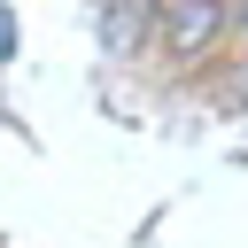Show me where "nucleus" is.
<instances>
[{
    "mask_svg": "<svg viewBox=\"0 0 248 248\" xmlns=\"http://www.w3.org/2000/svg\"><path fill=\"white\" fill-rule=\"evenodd\" d=\"M217 31H225V8L217 0H163V39L178 54H202Z\"/></svg>",
    "mask_w": 248,
    "mask_h": 248,
    "instance_id": "f257e3e1",
    "label": "nucleus"
},
{
    "mask_svg": "<svg viewBox=\"0 0 248 248\" xmlns=\"http://www.w3.org/2000/svg\"><path fill=\"white\" fill-rule=\"evenodd\" d=\"M140 23H147V0H116L108 23H101V46H108V54H132V46H140Z\"/></svg>",
    "mask_w": 248,
    "mask_h": 248,
    "instance_id": "f03ea898",
    "label": "nucleus"
},
{
    "mask_svg": "<svg viewBox=\"0 0 248 248\" xmlns=\"http://www.w3.org/2000/svg\"><path fill=\"white\" fill-rule=\"evenodd\" d=\"M16 54V16H8V0H0V62Z\"/></svg>",
    "mask_w": 248,
    "mask_h": 248,
    "instance_id": "7ed1b4c3",
    "label": "nucleus"
},
{
    "mask_svg": "<svg viewBox=\"0 0 248 248\" xmlns=\"http://www.w3.org/2000/svg\"><path fill=\"white\" fill-rule=\"evenodd\" d=\"M232 85H240V93H248V70H240V78H232Z\"/></svg>",
    "mask_w": 248,
    "mask_h": 248,
    "instance_id": "20e7f679",
    "label": "nucleus"
}]
</instances>
